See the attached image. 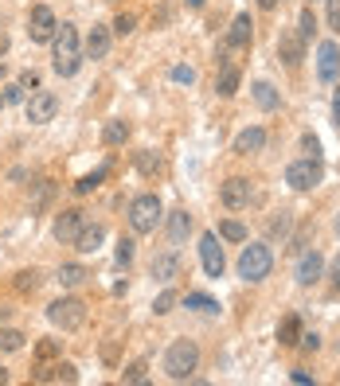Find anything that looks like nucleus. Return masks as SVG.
Segmentation results:
<instances>
[{
  "label": "nucleus",
  "instance_id": "obj_1",
  "mask_svg": "<svg viewBox=\"0 0 340 386\" xmlns=\"http://www.w3.org/2000/svg\"><path fill=\"white\" fill-rule=\"evenodd\" d=\"M51 43H55V59H51L55 74H59V79H75V74H79V67H82L79 28H75V24H59V28H55V35H51Z\"/></svg>",
  "mask_w": 340,
  "mask_h": 386
},
{
  "label": "nucleus",
  "instance_id": "obj_2",
  "mask_svg": "<svg viewBox=\"0 0 340 386\" xmlns=\"http://www.w3.org/2000/svg\"><path fill=\"white\" fill-rule=\"evenodd\" d=\"M196 367H200V347L192 339H172L169 351H164V375L172 383H188Z\"/></svg>",
  "mask_w": 340,
  "mask_h": 386
},
{
  "label": "nucleus",
  "instance_id": "obj_3",
  "mask_svg": "<svg viewBox=\"0 0 340 386\" xmlns=\"http://www.w3.org/2000/svg\"><path fill=\"white\" fill-rule=\"evenodd\" d=\"M270 269H274V254H270V246H262V242H250L239 254V278L242 281H266Z\"/></svg>",
  "mask_w": 340,
  "mask_h": 386
},
{
  "label": "nucleus",
  "instance_id": "obj_4",
  "mask_svg": "<svg viewBox=\"0 0 340 386\" xmlns=\"http://www.w3.org/2000/svg\"><path fill=\"white\" fill-rule=\"evenodd\" d=\"M47 320L55 328H63V332H79L86 324V305L79 297H59L47 305Z\"/></svg>",
  "mask_w": 340,
  "mask_h": 386
},
{
  "label": "nucleus",
  "instance_id": "obj_5",
  "mask_svg": "<svg viewBox=\"0 0 340 386\" xmlns=\"http://www.w3.org/2000/svg\"><path fill=\"white\" fill-rule=\"evenodd\" d=\"M160 218H164V211H160V199L157 195H137L130 203V227H133V234H153Z\"/></svg>",
  "mask_w": 340,
  "mask_h": 386
},
{
  "label": "nucleus",
  "instance_id": "obj_6",
  "mask_svg": "<svg viewBox=\"0 0 340 386\" xmlns=\"http://www.w3.org/2000/svg\"><path fill=\"white\" fill-rule=\"evenodd\" d=\"M320 160H313V156H305V160H293L290 168H286V184H290L293 191H313L320 184Z\"/></svg>",
  "mask_w": 340,
  "mask_h": 386
},
{
  "label": "nucleus",
  "instance_id": "obj_7",
  "mask_svg": "<svg viewBox=\"0 0 340 386\" xmlns=\"http://www.w3.org/2000/svg\"><path fill=\"white\" fill-rule=\"evenodd\" d=\"M55 12L47 8V4H36L31 8V16H28V35H31V43H51V35H55Z\"/></svg>",
  "mask_w": 340,
  "mask_h": 386
},
{
  "label": "nucleus",
  "instance_id": "obj_8",
  "mask_svg": "<svg viewBox=\"0 0 340 386\" xmlns=\"http://www.w3.org/2000/svg\"><path fill=\"white\" fill-rule=\"evenodd\" d=\"M55 113H59V98H55L51 90H36L28 98V121L31 125H47Z\"/></svg>",
  "mask_w": 340,
  "mask_h": 386
},
{
  "label": "nucleus",
  "instance_id": "obj_9",
  "mask_svg": "<svg viewBox=\"0 0 340 386\" xmlns=\"http://www.w3.org/2000/svg\"><path fill=\"white\" fill-rule=\"evenodd\" d=\"M219 199H223V207L227 211H242L250 203V179L242 176H231L219 184Z\"/></svg>",
  "mask_w": 340,
  "mask_h": 386
},
{
  "label": "nucleus",
  "instance_id": "obj_10",
  "mask_svg": "<svg viewBox=\"0 0 340 386\" xmlns=\"http://www.w3.org/2000/svg\"><path fill=\"white\" fill-rule=\"evenodd\" d=\"M200 262H203V273L208 278H223V246H219V238L215 234H203L200 238Z\"/></svg>",
  "mask_w": 340,
  "mask_h": 386
},
{
  "label": "nucleus",
  "instance_id": "obj_11",
  "mask_svg": "<svg viewBox=\"0 0 340 386\" xmlns=\"http://www.w3.org/2000/svg\"><path fill=\"white\" fill-rule=\"evenodd\" d=\"M317 74H320V82H337V74H340V47L332 40H325L317 47Z\"/></svg>",
  "mask_w": 340,
  "mask_h": 386
},
{
  "label": "nucleus",
  "instance_id": "obj_12",
  "mask_svg": "<svg viewBox=\"0 0 340 386\" xmlns=\"http://www.w3.org/2000/svg\"><path fill=\"white\" fill-rule=\"evenodd\" d=\"M278 59L286 63L290 70L301 67V59H305V40H301L298 31H281V40H278Z\"/></svg>",
  "mask_w": 340,
  "mask_h": 386
},
{
  "label": "nucleus",
  "instance_id": "obj_13",
  "mask_svg": "<svg viewBox=\"0 0 340 386\" xmlns=\"http://www.w3.org/2000/svg\"><path fill=\"white\" fill-rule=\"evenodd\" d=\"M82 227H86V215H82L79 207H70L55 218V238H59V242H75V238L82 234Z\"/></svg>",
  "mask_w": 340,
  "mask_h": 386
},
{
  "label": "nucleus",
  "instance_id": "obj_14",
  "mask_svg": "<svg viewBox=\"0 0 340 386\" xmlns=\"http://www.w3.org/2000/svg\"><path fill=\"white\" fill-rule=\"evenodd\" d=\"M31 383H79V371L70 363H51V367H36L31 371Z\"/></svg>",
  "mask_w": 340,
  "mask_h": 386
},
{
  "label": "nucleus",
  "instance_id": "obj_15",
  "mask_svg": "<svg viewBox=\"0 0 340 386\" xmlns=\"http://www.w3.org/2000/svg\"><path fill=\"white\" fill-rule=\"evenodd\" d=\"M325 278V257L317 254V250H305L298 262V285H313V281Z\"/></svg>",
  "mask_w": 340,
  "mask_h": 386
},
{
  "label": "nucleus",
  "instance_id": "obj_16",
  "mask_svg": "<svg viewBox=\"0 0 340 386\" xmlns=\"http://www.w3.org/2000/svg\"><path fill=\"white\" fill-rule=\"evenodd\" d=\"M262 149H266V129L262 125H250L235 137V152H239V156H254V152H262Z\"/></svg>",
  "mask_w": 340,
  "mask_h": 386
},
{
  "label": "nucleus",
  "instance_id": "obj_17",
  "mask_svg": "<svg viewBox=\"0 0 340 386\" xmlns=\"http://www.w3.org/2000/svg\"><path fill=\"white\" fill-rule=\"evenodd\" d=\"M110 28H106V24H94L91 28V35H86V59H106V55H110Z\"/></svg>",
  "mask_w": 340,
  "mask_h": 386
},
{
  "label": "nucleus",
  "instance_id": "obj_18",
  "mask_svg": "<svg viewBox=\"0 0 340 386\" xmlns=\"http://www.w3.org/2000/svg\"><path fill=\"white\" fill-rule=\"evenodd\" d=\"M102 242H106V227H102V223H86V227H82V234L75 238V250H82V254H94Z\"/></svg>",
  "mask_w": 340,
  "mask_h": 386
},
{
  "label": "nucleus",
  "instance_id": "obj_19",
  "mask_svg": "<svg viewBox=\"0 0 340 386\" xmlns=\"http://www.w3.org/2000/svg\"><path fill=\"white\" fill-rule=\"evenodd\" d=\"M153 278L164 281V285L176 281V278H180V257H176V254H157V257H153Z\"/></svg>",
  "mask_w": 340,
  "mask_h": 386
},
{
  "label": "nucleus",
  "instance_id": "obj_20",
  "mask_svg": "<svg viewBox=\"0 0 340 386\" xmlns=\"http://www.w3.org/2000/svg\"><path fill=\"white\" fill-rule=\"evenodd\" d=\"M278 344H281V347H298V344H301V316H298V312L281 316V324H278Z\"/></svg>",
  "mask_w": 340,
  "mask_h": 386
},
{
  "label": "nucleus",
  "instance_id": "obj_21",
  "mask_svg": "<svg viewBox=\"0 0 340 386\" xmlns=\"http://www.w3.org/2000/svg\"><path fill=\"white\" fill-rule=\"evenodd\" d=\"M250 28H254L250 16H247V12H239L235 24H231V31H227V47H247V43H250Z\"/></svg>",
  "mask_w": 340,
  "mask_h": 386
},
{
  "label": "nucleus",
  "instance_id": "obj_22",
  "mask_svg": "<svg viewBox=\"0 0 340 386\" xmlns=\"http://www.w3.org/2000/svg\"><path fill=\"white\" fill-rule=\"evenodd\" d=\"M188 230H192V215H188V211H172V215H169V238H172V246H180L184 238H188Z\"/></svg>",
  "mask_w": 340,
  "mask_h": 386
},
{
  "label": "nucleus",
  "instance_id": "obj_23",
  "mask_svg": "<svg viewBox=\"0 0 340 386\" xmlns=\"http://www.w3.org/2000/svg\"><path fill=\"white\" fill-rule=\"evenodd\" d=\"M215 90H219V98H235V90H239V70L231 67V63H223V67H219Z\"/></svg>",
  "mask_w": 340,
  "mask_h": 386
},
{
  "label": "nucleus",
  "instance_id": "obj_24",
  "mask_svg": "<svg viewBox=\"0 0 340 386\" xmlns=\"http://www.w3.org/2000/svg\"><path fill=\"white\" fill-rule=\"evenodd\" d=\"M254 102H258V109H266V113H270V109H278L281 106V98H278V90L270 86V82H254Z\"/></svg>",
  "mask_w": 340,
  "mask_h": 386
},
{
  "label": "nucleus",
  "instance_id": "obj_25",
  "mask_svg": "<svg viewBox=\"0 0 340 386\" xmlns=\"http://www.w3.org/2000/svg\"><path fill=\"white\" fill-rule=\"evenodd\" d=\"M133 168H137L141 176H157V172H160V152H153V149L133 152Z\"/></svg>",
  "mask_w": 340,
  "mask_h": 386
},
{
  "label": "nucleus",
  "instance_id": "obj_26",
  "mask_svg": "<svg viewBox=\"0 0 340 386\" xmlns=\"http://www.w3.org/2000/svg\"><path fill=\"white\" fill-rule=\"evenodd\" d=\"M102 140H106V145H125V140H130V121H106V125H102Z\"/></svg>",
  "mask_w": 340,
  "mask_h": 386
},
{
  "label": "nucleus",
  "instance_id": "obj_27",
  "mask_svg": "<svg viewBox=\"0 0 340 386\" xmlns=\"http://www.w3.org/2000/svg\"><path fill=\"white\" fill-rule=\"evenodd\" d=\"M55 278H59L63 289H75V285H82V281L91 278V273H86L82 266H75V262H70V266H59V273H55Z\"/></svg>",
  "mask_w": 340,
  "mask_h": 386
},
{
  "label": "nucleus",
  "instance_id": "obj_28",
  "mask_svg": "<svg viewBox=\"0 0 340 386\" xmlns=\"http://www.w3.org/2000/svg\"><path fill=\"white\" fill-rule=\"evenodd\" d=\"M106 176H110V164H102V168H94L91 176H82L79 184H75V195H91V191L98 188V184H102Z\"/></svg>",
  "mask_w": 340,
  "mask_h": 386
},
{
  "label": "nucleus",
  "instance_id": "obj_29",
  "mask_svg": "<svg viewBox=\"0 0 340 386\" xmlns=\"http://www.w3.org/2000/svg\"><path fill=\"white\" fill-rule=\"evenodd\" d=\"M219 238H227V242H247V227H242L239 218H223V223H219Z\"/></svg>",
  "mask_w": 340,
  "mask_h": 386
},
{
  "label": "nucleus",
  "instance_id": "obj_30",
  "mask_svg": "<svg viewBox=\"0 0 340 386\" xmlns=\"http://www.w3.org/2000/svg\"><path fill=\"white\" fill-rule=\"evenodd\" d=\"M176 305H180V293H176V289H164V293L153 300V312H157V316H169Z\"/></svg>",
  "mask_w": 340,
  "mask_h": 386
},
{
  "label": "nucleus",
  "instance_id": "obj_31",
  "mask_svg": "<svg viewBox=\"0 0 340 386\" xmlns=\"http://www.w3.org/2000/svg\"><path fill=\"white\" fill-rule=\"evenodd\" d=\"M184 308H196V312H219V305H215V300L208 297V293H188V297H184Z\"/></svg>",
  "mask_w": 340,
  "mask_h": 386
},
{
  "label": "nucleus",
  "instance_id": "obj_32",
  "mask_svg": "<svg viewBox=\"0 0 340 386\" xmlns=\"http://www.w3.org/2000/svg\"><path fill=\"white\" fill-rule=\"evenodd\" d=\"M24 347V332L16 328H0V351H20Z\"/></svg>",
  "mask_w": 340,
  "mask_h": 386
},
{
  "label": "nucleus",
  "instance_id": "obj_33",
  "mask_svg": "<svg viewBox=\"0 0 340 386\" xmlns=\"http://www.w3.org/2000/svg\"><path fill=\"white\" fill-rule=\"evenodd\" d=\"M40 269H24V273H16V289H20V293H36V289H40Z\"/></svg>",
  "mask_w": 340,
  "mask_h": 386
},
{
  "label": "nucleus",
  "instance_id": "obj_34",
  "mask_svg": "<svg viewBox=\"0 0 340 386\" xmlns=\"http://www.w3.org/2000/svg\"><path fill=\"white\" fill-rule=\"evenodd\" d=\"M121 378H125V383H145V378H149V363H145V359L130 363L125 371H121Z\"/></svg>",
  "mask_w": 340,
  "mask_h": 386
},
{
  "label": "nucleus",
  "instance_id": "obj_35",
  "mask_svg": "<svg viewBox=\"0 0 340 386\" xmlns=\"http://www.w3.org/2000/svg\"><path fill=\"white\" fill-rule=\"evenodd\" d=\"M59 351H63V339H40V344H36V359H43V363L55 359Z\"/></svg>",
  "mask_w": 340,
  "mask_h": 386
},
{
  "label": "nucleus",
  "instance_id": "obj_36",
  "mask_svg": "<svg viewBox=\"0 0 340 386\" xmlns=\"http://www.w3.org/2000/svg\"><path fill=\"white\" fill-rule=\"evenodd\" d=\"M301 28H298V35H301V40H309V35H313V28H317V16H313V8H305V12H301Z\"/></svg>",
  "mask_w": 340,
  "mask_h": 386
},
{
  "label": "nucleus",
  "instance_id": "obj_37",
  "mask_svg": "<svg viewBox=\"0 0 340 386\" xmlns=\"http://www.w3.org/2000/svg\"><path fill=\"white\" fill-rule=\"evenodd\" d=\"M114 257H118V266H130V262H133V238H121Z\"/></svg>",
  "mask_w": 340,
  "mask_h": 386
},
{
  "label": "nucleus",
  "instance_id": "obj_38",
  "mask_svg": "<svg viewBox=\"0 0 340 386\" xmlns=\"http://www.w3.org/2000/svg\"><path fill=\"white\" fill-rule=\"evenodd\" d=\"M133 28H137V20H133L130 12H121L118 20H114V31H118V35H130Z\"/></svg>",
  "mask_w": 340,
  "mask_h": 386
},
{
  "label": "nucleus",
  "instance_id": "obj_39",
  "mask_svg": "<svg viewBox=\"0 0 340 386\" xmlns=\"http://www.w3.org/2000/svg\"><path fill=\"white\" fill-rule=\"evenodd\" d=\"M51 191H55V188H51L47 179H43V184H40V191H36V199H31V211H43V203L51 199Z\"/></svg>",
  "mask_w": 340,
  "mask_h": 386
},
{
  "label": "nucleus",
  "instance_id": "obj_40",
  "mask_svg": "<svg viewBox=\"0 0 340 386\" xmlns=\"http://www.w3.org/2000/svg\"><path fill=\"white\" fill-rule=\"evenodd\" d=\"M301 149L309 152V156H313V160H320V140H317V137H313V133H305V137H301Z\"/></svg>",
  "mask_w": 340,
  "mask_h": 386
},
{
  "label": "nucleus",
  "instance_id": "obj_41",
  "mask_svg": "<svg viewBox=\"0 0 340 386\" xmlns=\"http://www.w3.org/2000/svg\"><path fill=\"white\" fill-rule=\"evenodd\" d=\"M172 82H188L192 86V82H196V70L192 67H172Z\"/></svg>",
  "mask_w": 340,
  "mask_h": 386
},
{
  "label": "nucleus",
  "instance_id": "obj_42",
  "mask_svg": "<svg viewBox=\"0 0 340 386\" xmlns=\"http://www.w3.org/2000/svg\"><path fill=\"white\" fill-rule=\"evenodd\" d=\"M329 28L340 31V0H329Z\"/></svg>",
  "mask_w": 340,
  "mask_h": 386
},
{
  "label": "nucleus",
  "instance_id": "obj_43",
  "mask_svg": "<svg viewBox=\"0 0 340 386\" xmlns=\"http://www.w3.org/2000/svg\"><path fill=\"white\" fill-rule=\"evenodd\" d=\"M298 347H305V351H317V347H320V336H317V332H309V336L301 332V344H298Z\"/></svg>",
  "mask_w": 340,
  "mask_h": 386
},
{
  "label": "nucleus",
  "instance_id": "obj_44",
  "mask_svg": "<svg viewBox=\"0 0 340 386\" xmlns=\"http://www.w3.org/2000/svg\"><path fill=\"white\" fill-rule=\"evenodd\" d=\"M20 86H24V90H36V86H40V74H36V70H24V74H20Z\"/></svg>",
  "mask_w": 340,
  "mask_h": 386
},
{
  "label": "nucleus",
  "instance_id": "obj_45",
  "mask_svg": "<svg viewBox=\"0 0 340 386\" xmlns=\"http://www.w3.org/2000/svg\"><path fill=\"white\" fill-rule=\"evenodd\" d=\"M102 359H106V363H118V344H102Z\"/></svg>",
  "mask_w": 340,
  "mask_h": 386
},
{
  "label": "nucleus",
  "instance_id": "obj_46",
  "mask_svg": "<svg viewBox=\"0 0 340 386\" xmlns=\"http://www.w3.org/2000/svg\"><path fill=\"white\" fill-rule=\"evenodd\" d=\"M8 102H24V86H8V90H4V106H8Z\"/></svg>",
  "mask_w": 340,
  "mask_h": 386
},
{
  "label": "nucleus",
  "instance_id": "obj_47",
  "mask_svg": "<svg viewBox=\"0 0 340 386\" xmlns=\"http://www.w3.org/2000/svg\"><path fill=\"white\" fill-rule=\"evenodd\" d=\"M329 281H332V289H340V254L332 257V269H329Z\"/></svg>",
  "mask_w": 340,
  "mask_h": 386
},
{
  "label": "nucleus",
  "instance_id": "obj_48",
  "mask_svg": "<svg viewBox=\"0 0 340 386\" xmlns=\"http://www.w3.org/2000/svg\"><path fill=\"white\" fill-rule=\"evenodd\" d=\"M332 125L340 129V90H337V94H332Z\"/></svg>",
  "mask_w": 340,
  "mask_h": 386
},
{
  "label": "nucleus",
  "instance_id": "obj_49",
  "mask_svg": "<svg viewBox=\"0 0 340 386\" xmlns=\"http://www.w3.org/2000/svg\"><path fill=\"white\" fill-rule=\"evenodd\" d=\"M293 383H298V386H309L313 375H309V371H293Z\"/></svg>",
  "mask_w": 340,
  "mask_h": 386
},
{
  "label": "nucleus",
  "instance_id": "obj_50",
  "mask_svg": "<svg viewBox=\"0 0 340 386\" xmlns=\"http://www.w3.org/2000/svg\"><path fill=\"white\" fill-rule=\"evenodd\" d=\"M4 55H8V31L0 28V59H4Z\"/></svg>",
  "mask_w": 340,
  "mask_h": 386
},
{
  "label": "nucleus",
  "instance_id": "obj_51",
  "mask_svg": "<svg viewBox=\"0 0 340 386\" xmlns=\"http://www.w3.org/2000/svg\"><path fill=\"white\" fill-rule=\"evenodd\" d=\"M258 8H266V12H270V8H278V0H258Z\"/></svg>",
  "mask_w": 340,
  "mask_h": 386
},
{
  "label": "nucleus",
  "instance_id": "obj_52",
  "mask_svg": "<svg viewBox=\"0 0 340 386\" xmlns=\"http://www.w3.org/2000/svg\"><path fill=\"white\" fill-rule=\"evenodd\" d=\"M4 383H8V371H4V367H0V386H4Z\"/></svg>",
  "mask_w": 340,
  "mask_h": 386
},
{
  "label": "nucleus",
  "instance_id": "obj_53",
  "mask_svg": "<svg viewBox=\"0 0 340 386\" xmlns=\"http://www.w3.org/2000/svg\"><path fill=\"white\" fill-rule=\"evenodd\" d=\"M8 312H12V308H4V305H0V320H4V316H8Z\"/></svg>",
  "mask_w": 340,
  "mask_h": 386
},
{
  "label": "nucleus",
  "instance_id": "obj_54",
  "mask_svg": "<svg viewBox=\"0 0 340 386\" xmlns=\"http://www.w3.org/2000/svg\"><path fill=\"white\" fill-rule=\"evenodd\" d=\"M188 4H192V8H203V0H188Z\"/></svg>",
  "mask_w": 340,
  "mask_h": 386
},
{
  "label": "nucleus",
  "instance_id": "obj_55",
  "mask_svg": "<svg viewBox=\"0 0 340 386\" xmlns=\"http://www.w3.org/2000/svg\"><path fill=\"white\" fill-rule=\"evenodd\" d=\"M337 234H340V215H337Z\"/></svg>",
  "mask_w": 340,
  "mask_h": 386
},
{
  "label": "nucleus",
  "instance_id": "obj_56",
  "mask_svg": "<svg viewBox=\"0 0 340 386\" xmlns=\"http://www.w3.org/2000/svg\"><path fill=\"white\" fill-rule=\"evenodd\" d=\"M0 106H4V94H0Z\"/></svg>",
  "mask_w": 340,
  "mask_h": 386
}]
</instances>
